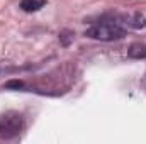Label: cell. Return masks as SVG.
Listing matches in <instances>:
<instances>
[{"label": "cell", "instance_id": "cell-1", "mask_svg": "<svg viewBox=\"0 0 146 144\" xmlns=\"http://www.w3.org/2000/svg\"><path fill=\"white\" fill-rule=\"evenodd\" d=\"M85 36L97 41H117L126 36V29L117 22V19H102L100 22L92 24L87 31Z\"/></svg>", "mask_w": 146, "mask_h": 144}, {"label": "cell", "instance_id": "cell-2", "mask_svg": "<svg viewBox=\"0 0 146 144\" xmlns=\"http://www.w3.org/2000/svg\"><path fill=\"white\" fill-rule=\"evenodd\" d=\"M24 119L19 112H7L0 115V139H14L21 134Z\"/></svg>", "mask_w": 146, "mask_h": 144}, {"label": "cell", "instance_id": "cell-3", "mask_svg": "<svg viewBox=\"0 0 146 144\" xmlns=\"http://www.w3.org/2000/svg\"><path fill=\"white\" fill-rule=\"evenodd\" d=\"M127 56L133 59H146V42H133L127 49Z\"/></svg>", "mask_w": 146, "mask_h": 144}, {"label": "cell", "instance_id": "cell-4", "mask_svg": "<svg viewBox=\"0 0 146 144\" xmlns=\"http://www.w3.org/2000/svg\"><path fill=\"white\" fill-rule=\"evenodd\" d=\"M46 5V0H21V9L24 12H36Z\"/></svg>", "mask_w": 146, "mask_h": 144}, {"label": "cell", "instance_id": "cell-5", "mask_svg": "<svg viewBox=\"0 0 146 144\" xmlns=\"http://www.w3.org/2000/svg\"><path fill=\"white\" fill-rule=\"evenodd\" d=\"M5 87H7V88H22L24 85H22V81H19V80H14V81H9Z\"/></svg>", "mask_w": 146, "mask_h": 144}]
</instances>
